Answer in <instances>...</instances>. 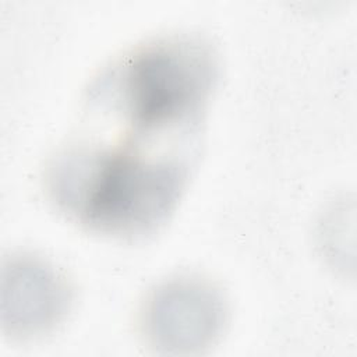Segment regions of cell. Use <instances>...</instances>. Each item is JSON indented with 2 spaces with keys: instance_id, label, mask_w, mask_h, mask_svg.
I'll return each instance as SVG.
<instances>
[{
  "instance_id": "obj_4",
  "label": "cell",
  "mask_w": 357,
  "mask_h": 357,
  "mask_svg": "<svg viewBox=\"0 0 357 357\" xmlns=\"http://www.w3.org/2000/svg\"><path fill=\"white\" fill-rule=\"evenodd\" d=\"M3 308L11 314V333L38 336L54 329L70 310L73 291L66 276L52 264L32 255L11 259L4 269Z\"/></svg>"
},
{
  "instance_id": "obj_1",
  "label": "cell",
  "mask_w": 357,
  "mask_h": 357,
  "mask_svg": "<svg viewBox=\"0 0 357 357\" xmlns=\"http://www.w3.org/2000/svg\"><path fill=\"white\" fill-rule=\"evenodd\" d=\"M213 46L174 33L126 52L93 78L85 96L92 119L123 127L117 144L152 153H192L218 82Z\"/></svg>"
},
{
  "instance_id": "obj_3",
  "label": "cell",
  "mask_w": 357,
  "mask_h": 357,
  "mask_svg": "<svg viewBox=\"0 0 357 357\" xmlns=\"http://www.w3.org/2000/svg\"><path fill=\"white\" fill-rule=\"evenodd\" d=\"M225 321L220 290L195 276H178L156 286L141 315L146 340L167 353H192L211 346Z\"/></svg>"
},
{
  "instance_id": "obj_2",
  "label": "cell",
  "mask_w": 357,
  "mask_h": 357,
  "mask_svg": "<svg viewBox=\"0 0 357 357\" xmlns=\"http://www.w3.org/2000/svg\"><path fill=\"white\" fill-rule=\"evenodd\" d=\"M191 162L126 152L98 139L61 148L47 163L52 204L81 227L112 237L153 234L174 212Z\"/></svg>"
}]
</instances>
